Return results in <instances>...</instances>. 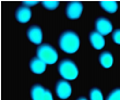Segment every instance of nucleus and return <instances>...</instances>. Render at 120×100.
<instances>
[{
	"instance_id": "2eb2a0df",
	"label": "nucleus",
	"mask_w": 120,
	"mask_h": 100,
	"mask_svg": "<svg viewBox=\"0 0 120 100\" xmlns=\"http://www.w3.org/2000/svg\"><path fill=\"white\" fill-rule=\"evenodd\" d=\"M41 4H43L44 8H46L48 10H55L59 7L58 1H44V2H41Z\"/></svg>"
},
{
	"instance_id": "dca6fc26",
	"label": "nucleus",
	"mask_w": 120,
	"mask_h": 100,
	"mask_svg": "<svg viewBox=\"0 0 120 100\" xmlns=\"http://www.w3.org/2000/svg\"><path fill=\"white\" fill-rule=\"evenodd\" d=\"M106 100H120V88H115L114 90L108 95Z\"/></svg>"
},
{
	"instance_id": "20e7f679",
	"label": "nucleus",
	"mask_w": 120,
	"mask_h": 100,
	"mask_svg": "<svg viewBox=\"0 0 120 100\" xmlns=\"http://www.w3.org/2000/svg\"><path fill=\"white\" fill-rule=\"evenodd\" d=\"M83 3L80 1H71L66 6V15L69 20H78L82 15Z\"/></svg>"
},
{
	"instance_id": "4468645a",
	"label": "nucleus",
	"mask_w": 120,
	"mask_h": 100,
	"mask_svg": "<svg viewBox=\"0 0 120 100\" xmlns=\"http://www.w3.org/2000/svg\"><path fill=\"white\" fill-rule=\"evenodd\" d=\"M90 100H104L101 90L98 88H92L90 91Z\"/></svg>"
},
{
	"instance_id": "f257e3e1",
	"label": "nucleus",
	"mask_w": 120,
	"mask_h": 100,
	"mask_svg": "<svg viewBox=\"0 0 120 100\" xmlns=\"http://www.w3.org/2000/svg\"><path fill=\"white\" fill-rule=\"evenodd\" d=\"M59 47L66 53H74L80 48L79 35L73 31H66L59 37Z\"/></svg>"
},
{
	"instance_id": "f3484780",
	"label": "nucleus",
	"mask_w": 120,
	"mask_h": 100,
	"mask_svg": "<svg viewBox=\"0 0 120 100\" xmlns=\"http://www.w3.org/2000/svg\"><path fill=\"white\" fill-rule=\"evenodd\" d=\"M112 40H114L115 44L120 45V28L116 29V31L112 33Z\"/></svg>"
},
{
	"instance_id": "a211bd4d",
	"label": "nucleus",
	"mask_w": 120,
	"mask_h": 100,
	"mask_svg": "<svg viewBox=\"0 0 120 100\" xmlns=\"http://www.w3.org/2000/svg\"><path fill=\"white\" fill-rule=\"evenodd\" d=\"M43 100H54V96L50 90H46V94H45V97Z\"/></svg>"
},
{
	"instance_id": "ddd939ff",
	"label": "nucleus",
	"mask_w": 120,
	"mask_h": 100,
	"mask_svg": "<svg viewBox=\"0 0 120 100\" xmlns=\"http://www.w3.org/2000/svg\"><path fill=\"white\" fill-rule=\"evenodd\" d=\"M99 6L105 12L109 13V14L115 13L118 9V3L116 1H101L99 3Z\"/></svg>"
},
{
	"instance_id": "6ab92c4d",
	"label": "nucleus",
	"mask_w": 120,
	"mask_h": 100,
	"mask_svg": "<svg viewBox=\"0 0 120 100\" xmlns=\"http://www.w3.org/2000/svg\"><path fill=\"white\" fill-rule=\"evenodd\" d=\"M76 100H87L86 98H84V97H80V98H78Z\"/></svg>"
},
{
	"instance_id": "f8f14e48",
	"label": "nucleus",
	"mask_w": 120,
	"mask_h": 100,
	"mask_svg": "<svg viewBox=\"0 0 120 100\" xmlns=\"http://www.w3.org/2000/svg\"><path fill=\"white\" fill-rule=\"evenodd\" d=\"M99 63L101 64L103 68L105 69H109L114 64V57L110 52L108 51H104L99 54Z\"/></svg>"
},
{
	"instance_id": "f03ea898",
	"label": "nucleus",
	"mask_w": 120,
	"mask_h": 100,
	"mask_svg": "<svg viewBox=\"0 0 120 100\" xmlns=\"http://www.w3.org/2000/svg\"><path fill=\"white\" fill-rule=\"evenodd\" d=\"M58 72L61 75V77H63L66 81H73L79 75L78 66L70 59H64L60 61V63L58 64Z\"/></svg>"
},
{
	"instance_id": "0eeeda50",
	"label": "nucleus",
	"mask_w": 120,
	"mask_h": 100,
	"mask_svg": "<svg viewBox=\"0 0 120 100\" xmlns=\"http://www.w3.org/2000/svg\"><path fill=\"white\" fill-rule=\"evenodd\" d=\"M27 38L29 40L32 41L35 45H41L43 40V31L41 28L37 25H32L27 28Z\"/></svg>"
},
{
	"instance_id": "39448f33",
	"label": "nucleus",
	"mask_w": 120,
	"mask_h": 100,
	"mask_svg": "<svg viewBox=\"0 0 120 100\" xmlns=\"http://www.w3.org/2000/svg\"><path fill=\"white\" fill-rule=\"evenodd\" d=\"M72 94V86L66 79H60L56 84V95L61 100H66Z\"/></svg>"
},
{
	"instance_id": "7ed1b4c3",
	"label": "nucleus",
	"mask_w": 120,
	"mask_h": 100,
	"mask_svg": "<svg viewBox=\"0 0 120 100\" xmlns=\"http://www.w3.org/2000/svg\"><path fill=\"white\" fill-rule=\"evenodd\" d=\"M36 56L46 64H55L58 60V51L51 45L43 44L37 48Z\"/></svg>"
},
{
	"instance_id": "6e6552de",
	"label": "nucleus",
	"mask_w": 120,
	"mask_h": 100,
	"mask_svg": "<svg viewBox=\"0 0 120 100\" xmlns=\"http://www.w3.org/2000/svg\"><path fill=\"white\" fill-rule=\"evenodd\" d=\"M32 18V11L30 9V7L23 4V6H20L15 11V19L19 23H23L25 24L31 20Z\"/></svg>"
},
{
	"instance_id": "9d476101",
	"label": "nucleus",
	"mask_w": 120,
	"mask_h": 100,
	"mask_svg": "<svg viewBox=\"0 0 120 100\" xmlns=\"http://www.w3.org/2000/svg\"><path fill=\"white\" fill-rule=\"evenodd\" d=\"M47 64L43 62L39 58H33L30 61V69L34 74H43L46 71Z\"/></svg>"
},
{
	"instance_id": "1a4fd4ad",
	"label": "nucleus",
	"mask_w": 120,
	"mask_h": 100,
	"mask_svg": "<svg viewBox=\"0 0 120 100\" xmlns=\"http://www.w3.org/2000/svg\"><path fill=\"white\" fill-rule=\"evenodd\" d=\"M90 43H91L92 47L94 49H103L105 47V38L103 35H101L97 32H91L90 34Z\"/></svg>"
},
{
	"instance_id": "9b49d317",
	"label": "nucleus",
	"mask_w": 120,
	"mask_h": 100,
	"mask_svg": "<svg viewBox=\"0 0 120 100\" xmlns=\"http://www.w3.org/2000/svg\"><path fill=\"white\" fill-rule=\"evenodd\" d=\"M46 88L39 84L34 85L31 89V97L32 100H43L46 94Z\"/></svg>"
},
{
	"instance_id": "423d86ee",
	"label": "nucleus",
	"mask_w": 120,
	"mask_h": 100,
	"mask_svg": "<svg viewBox=\"0 0 120 100\" xmlns=\"http://www.w3.org/2000/svg\"><path fill=\"white\" fill-rule=\"evenodd\" d=\"M95 28H96V32L99 33L101 35L105 36V35L110 34L112 32V23L105 16H101L96 20L95 22Z\"/></svg>"
}]
</instances>
